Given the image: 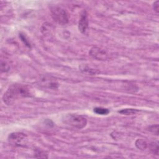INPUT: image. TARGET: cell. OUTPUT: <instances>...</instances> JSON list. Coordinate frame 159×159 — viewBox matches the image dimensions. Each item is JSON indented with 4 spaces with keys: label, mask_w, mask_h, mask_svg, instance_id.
<instances>
[{
    "label": "cell",
    "mask_w": 159,
    "mask_h": 159,
    "mask_svg": "<svg viewBox=\"0 0 159 159\" xmlns=\"http://www.w3.org/2000/svg\"><path fill=\"white\" fill-rule=\"evenodd\" d=\"M30 97L29 88L25 85L14 84L9 87L3 97V101L7 105H12L16 100Z\"/></svg>",
    "instance_id": "6da1fadb"
},
{
    "label": "cell",
    "mask_w": 159,
    "mask_h": 159,
    "mask_svg": "<svg viewBox=\"0 0 159 159\" xmlns=\"http://www.w3.org/2000/svg\"><path fill=\"white\" fill-rule=\"evenodd\" d=\"M62 122L65 124L74 128L82 129L87 125V119L82 115L76 114H68L62 118Z\"/></svg>",
    "instance_id": "7a4b0ae2"
},
{
    "label": "cell",
    "mask_w": 159,
    "mask_h": 159,
    "mask_svg": "<svg viewBox=\"0 0 159 159\" xmlns=\"http://www.w3.org/2000/svg\"><path fill=\"white\" fill-rule=\"evenodd\" d=\"M54 21L60 25H65L69 21L68 14L66 10L60 6H53L51 10Z\"/></svg>",
    "instance_id": "3957f363"
},
{
    "label": "cell",
    "mask_w": 159,
    "mask_h": 159,
    "mask_svg": "<svg viewBox=\"0 0 159 159\" xmlns=\"http://www.w3.org/2000/svg\"><path fill=\"white\" fill-rule=\"evenodd\" d=\"M8 142L11 145L16 147L25 146L27 142V136L22 132H14L9 135L7 138Z\"/></svg>",
    "instance_id": "277c9868"
},
{
    "label": "cell",
    "mask_w": 159,
    "mask_h": 159,
    "mask_svg": "<svg viewBox=\"0 0 159 159\" xmlns=\"http://www.w3.org/2000/svg\"><path fill=\"white\" fill-rule=\"evenodd\" d=\"M88 27V18L86 11L84 10L82 12L80 18L78 22V29L82 34H85L87 28Z\"/></svg>",
    "instance_id": "5b68a950"
},
{
    "label": "cell",
    "mask_w": 159,
    "mask_h": 159,
    "mask_svg": "<svg viewBox=\"0 0 159 159\" xmlns=\"http://www.w3.org/2000/svg\"><path fill=\"white\" fill-rule=\"evenodd\" d=\"M89 53L94 59L100 60H106L108 57L106 52L98 47H93L90 50Z\"/></svg>",
    "instance_id": "8992f818"
},
{
    "label": "cell",
    "mask_w": 159,
    "mask_h": 159,
    "mask_svg": "<svg viewBox=\"0 0 159 159\" xmlns=\"http://www.w3.org/2000/svg\"><path fill=\"white\" fill-rule=\"evenodd\" d=\"M80 70L82 73L90 75H94L99 73V71L97 70L91 68V67L87 65H82L80 67Z\"/></svg>",
    "instance_id": "52a82bcc"
},
{
    "label": "cell",
    "mask_w": 159,
    "mask_h": 159,
    "mask_svg": "<svg viewBox=\"0 0 159 159\" xmlns=\"http://www.w3.org/2000/svg\"><path fill=\"white\" fill-rule=\"evenodd\" d=\"M42 82L44 84H45L44 85L49 88L57 89L59 86L58 83L56 81L53 80L51 79H46L45 78V79L42 80Z\"/></svg>",
    "instance_id": "ba28073f"
},
{
    "label": "cell",
    "mask_w": 159,
    "mask_h": 159,
    "mask_svg": "<svg viewBox=\"0 0 159 159\" xmlns=\"http://www.w3.org/2000/svg\"><path fill=\"white\" fill-rule=\"evenodd\" d=\"M135 145H136V147L141 150H146L148 144L146 140H143L142 139H137L136 142H135Z\"/></svg>",
    "instance_id": "9c48e42d"
},
{
    "label": "cell",
    "mask_w": 159,
    "mask_h": 159,
    "mask_svg": "<svg viewBox=\"0 0 159 159\" xmlns=\"http://www.w3.org/2000/svg\"><path fill=\"white\" fill-rule=\"evenodd\" d=\"M94 112L99 115H108L109 113V110L107 108H100L97 107L93 109Z\"/></svg>",
    "instance_id": "30bf717a"
},
{
    "label": "cell",
    "mask_w": 159,
    "mask_h": 159,
    "mask_svg": "<svg viewBox=\"0 0 159 159\" xmlns=\"http://www.w3.org/2000/svg\"><path fill=\"white\" fill-rule=\"evenodd\" d=\"M138 111H139L136 109H124L119 111L118 113L124 115H132L137 113Z\"/></svg>",
    "instance_id": "8fae6325"
},
{
    "label": "cell",
    "mask_w": 159,
    "mask_h": 159,
    "mask_svg": "<svg viewBox=\"0 0 159 159\" xmlns=\"http://www.w3.org/2000/svg\"><path fill=\"white\" fill-rule=\"evenodd\" d=\"M149 149L151 152L156 155H158V143L157 142H151L149 144Z\"/></svg>",
    "instance_id": "7c38bea8"
},
{
    "label": "cell",
    "mask_w": 159,
    "mask_h": 159,
    "mask_svg": "<svg viewBox=\"0 0 159 159\" xmlns=\"http://www.w3.org/2000/svg\"><path fill=\"white\" fill-rule=\"evenodd\" d=\"M10 68V65L9 64V63L7 62L6 60H3V59H1V72H6V71H8Z\"/></svg>",
    "instance_id": "4fadbf2b"
},
{
    "label": "cell",
    "mask_w": 159,
    "mask_h": 159,
    "mask_svg": "<svg viewBox=\"0 0 159 159\" xmlns=\"http://www.w3.org/2000/svg\"><path fill=\"white\" fill-rule=\"evenodd\" d=\"M19 37H20L21 41L24 42V44H25L27 47H28L29 48H31L30 43L29 42V40L27 39V37H26V36L25 34H22V33H20L19 34Z\"/></svg>",
    "instance_id": "5bb4252c"
},
{
    "label": "cell",
    "mask_w": 159,
    "mask_h": 159,
    "mask_svg": "<svg viewBox=\"0 0 159 159\" xmlns=\"http://www.w3.org/2000/svg\"><path fill=\"white\" fill-rule=\"evenodd\" d=\"M48 155V154H47L45 152H43V151L37 150L34 157L36 158H48V155Z\"/></svg>",
    "instance_id": "9a60e30c"
},
{
    "label": "cell",
    "mask_w": 159,
    "mask_h": 159,
    "mask_svg": "<svg viewBox=\"0 0 159 159\" xmlns=\"http://www.w3.org/2000/svg\"><path fill=\"white\" fill-rule=\"evenodd\" d=\"M149 131H150L151 132H152L153 134H155L156 136L158 135V125H154L152 126H150L149 128Z\"/></svg>",
    "instance_id": "2e32d148"
},
{
    "label": "cell",
    "mask_w": 159,
    "mask_h": 159,
    "mask_svg": "<svg viewBox=\"0 0 159 159\" xmlns=\"http://www.w3.org/2000/svg\"><path fill=\"white\" fill-rule=\"evenodd\" d=\"M153 9L158 14L159 12V1H157L153 4Z\"/></svg>",
    "instance_id": "e0dca14e"
}]
</instances>
